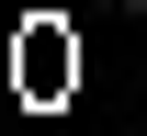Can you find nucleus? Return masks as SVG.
Here are the masks:
<instances>
[{
	"mask_svg": "<svg viewBox=\"0 0 147 136\" xmlns=\"http://www.w3.org/2000/svg\"><path fill=\"white\" fill-rule=\"evenodd\" d=\"M125 12H147V0H125Z\"/></svg>",
	"mask_w": 147,
	"mask_h": 136,
	"instance_id": "obj_1",
	"label": "nucleus"
}]
</instances>
